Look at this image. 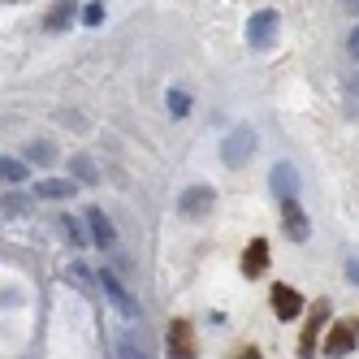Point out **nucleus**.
Here are the masks:
<instances>
[{
    "mask_svg": "<svg viewBox=\"0 0 359 359\" xmlns=\"http://www.w3.org/2000/svg\"><path fill=\"white\" fill-rule=\"evenodd\" d=\"M255 143H260V139H255V126H234V130H229L225 135V143H221V161L229 165V169H243L251 156H255Z\"/></svg>",
    "mask_w": 359,
    "mask_h": 359,
    "instance_id": "nucleus-1",
    "label": "nucleus"
},
{
    "mask_svg": "<svg viewBox=\"0 0 359 359\" xmlns=\"http://www.w3.org/2000/svg\"><path fill=\"white\" fill-rule=\"evenodd\" d=\"M277 31H281V18L273 9H260V13H251V22H247V43L255 48V53H269V48L277 43Z\"/></svg>",
    "mask_w": 359,
    "mask_h": 359,
    "instance_id": "nucleus-2",
    "label": "nucleus"
},
{
    "mask_svg": "<svg viewBox=\"0 0 359 359\" xmlns=\"http://www.w3.org/2000/svg\"><path fill=\"white\" fill-rule=\"evenodd\" d=\"M165 346H169V359H199V342H195L191 320H173L165 333Z\"/></svg>",
    "mask_w": 359,
    "mask_h": 359,
    "instance_id": "nucleus-3",
    "label": "nucleus"
},
{
    "mask_svg": "<svg viewBox=\"0 0 359 359\" xmlns=\"http://www.w3.org/2000/svg\"><path fill=\"white\" fill-rule=\"evenodd\" d=\"M100 286H104L109 303L117 307V312H121L126 320H143V307H139V303L130 299V290H126L121 281H117V273H109V269H104V273H100Z\"/></svg>",
    "mask_w": 359,
    "mask_h": 359,
    "instance_id": "nucleus-4",
    "label": "nucleus"
},
{
    "mask_svg": "<svg viewBox=\"0 0 359 359\" xmlns=\"http://www.w3.org/2000/svg\"><path fill=\"white\" fill-rule=\"evenodd\" d=\"M212 203H217L212 187H187L182 195H177V212H182L187 221H195V217H208Z\"/></svg>",
    "mask_w": 359,
    "mask_h": 359,
    "instance_id": "nucleus-5",
    "label": "nucleus"
},
{
    "mask_svg": "<svg viewBox=\"0 0 359 359\" xmlns=\"http://www.w3.org/2000/svg\"><path fill=\"white\" fill-rule=\"evenodd\" d=\"M355 342H359V329H355L351 320H338V325L329 329L325 355H329V359H342V355H351V351H355Z\"/></svg>",
    "mask_w": 359,
    "mask_h": 359,
    "instance_id": "nucleus-6",
    "label": "nucleus"
},
{
    "mask_svg": "<svg viewBox=\"0 0 359 359\" xmlns=\"http://www.w3.org/2000/svg\"><path fill=\"white\" fill-rule=\"evenodd\" d=\"M269 182H273V195L277 199H294L299 195V169L290 161H277L273 173H269Z\"/></svg>",
    "mask_w": 359,
    "mask_h": 359,
    "instance_id": "nucleus-7",
    "label": "nucleus"
},
{
    "mask_svg": "<svg viewBox=\"0 0 359 359\" xmlns=\"http://www.w3.org/2000/svg\"><path fill=\"white\" fill-rule=\"evenodd\" d=\"M273 312L281 316V320H299V312H303V294L294 290V286H273Z\"/></svg>",
    "mask_w": 359,
    "mask_h": 359,
    "instance_id": "nucleus-8",
    "label": "nucleus"
},
{
    "mask_svg": "<svg viewBox=\"0 0 359 359\" xmlns=\"http://www.w3.org/2000/svg\"><path fill=\"white\" fill-rule=\"evenodd\" d=\"M281 221H286V234H290L294 243L307 238V217H303V208H299V199H281Z\"/></svg>",
    "mask_w": 359,
    "mask_h": 359,
    "instance_id": "nucleus-9",
    "label": "nucleus"
},
{
    "mask_svg": "<svg viewBox=\"0 0 359 359\" xmlns=\"http://www.w3.org/2000/svg\"><path fill=\"white\" fill-rule=\"evenodd\" d=\"M87 221H91V243L104 251V247H113L117 243V229L109 225V217L100 212V208H87Z\"/></svg>",
    "mask_w": 359,
    "mask_h": 359,
    "instance_id": "nucleus-10",
    "label": "nucleus"
},
{
    "mask_svg": "<svg viewBox=\"0 0 359 359\" xmlns=\"http://www.w3.org/2000/svg\"><path fill=\"white\" fill-rule=\"evenodd\" d=\"M264 264H269V243H264V238H251V247H247V255H243V273H247V277H260Z\"/></svg>",
    "mask_w": 359,
    "mask_h": 359,
    "instance_id": "nucleus-11",
    "label": "nucleus"
},
{
    "mask_svg": "<svg viewBox=\"0 0 359 359\" xmlns=\"http://www.w3.org/2000/svg\"><path fill=\"white\" fill-rule=\"evenodd\" d=\"M31 208H35V203H31V195L13 191V195H5V199H0V221H18V217H27Z\"/></svg>",
    "mask_w": 359,
    "mask_h": 359,
    "instance_id": "nucleus-12",
    "label": "nucleus"
},
{
    "mask_svg": "<svg viewBox=\"0 0 359 359\" xmlns=\"http://www.w3.org/2000/svg\"><path fill=\"white\" fill-rule=\"evenodd\" d=\"M74 13H79V5H74V0H57L53 13L43 18V27H48V31H65L69 22H74Z\"/></svg>",
    "mask_w": 359,
    "mask_h": 359,
    "instance_id": "nucleus-13",
    "label": "nucleus"
},
{
    "mask_svg": "<svg viewBox=\"0 0 359 359\" xmlns=\"http://www.w3.org/2000/svg\"><path fill=\"white\" fill-rule=\"evenodd\" d=\"M74 191H79V187H74L69 177H48V182H39V187H35V195H39V199H69Z\"/></svg>",
    "mask_w": 359,
    "mask_h": 359,
    "instance_id": "nucleus-14",
    "label": "nucleus"
},
{
    "mask_svg": "<svg viewBox=\"0 0 359 359\" xmlns=\"http://www.w3.org/2000/svg\"><path fill=\"white\" fill-rule=\"evenodd\" d=\"M329 316V303H316V320L307 325V333H303V342H299V355L303 359H312V346H316V329H320V320Z\"/></svg>",
    "mask_w": 359,
    "mask_h": 359,
    "instance_id": "nucleus-15",
    "label": "nucleus"
},
{
    "mask_svg": "<svg viewBox=\"0 0 359 359\" xmlns=\"http://www.w3.org/2000/svg\"><path fill=\"white\" fill-rule=\"evenodd\" d=\"M342 109H346L351 121H359V74H351L346 87H342Z\"/></svg>",
    "mask_w": 359,
    "mask_h": 359,
    "instance_id": "nucleus-16",
    "label": "nucleus"
},
{
    "mask_svg": "<svg viewBox=\"0 0 359 359\" xmlns=\"http://www.w3.org/2000/svg\"><path fill=\"white\" fill-rule=\"evenodd\" d=\"M69 173L79 177L83 187H95V165H91L87 156H74V161H69Z\"/></svg>",
    "mask_w": 359,
    "mask_h": 359,
    "instance_id": "nucleus-17",
    "label": "nucleus"
},
{
    "mask_svg": "<svg viewBox=\"0 0 359 359\" xmlns=\"http://www.w3.org/2000/svg\"><path fill=\"white\" fill-rule=\"evenodd\" d=\"M0 177H5V182H27V165L22 161H9V156H0Z\"/></svg>",
    "mask_w": 359,
    "mask_h": 359,
    "instance_id": "nucleus-18",
    "label": "nucleus"
},
{
    "mask_svg": "<svg viewBox=\"0 0 359 359\" xmlns=\"http://www.w3.org/2000/svg\"><path fill=\"white\" fill-rule=\"evenodd\" d=\"M165 104H169L173 121H182V117L191 113V95H187V91H169V100H165Z\"/></svg>",
    "mask_w": 359,
    "mask_h": 359,
    "instance_id": "nucleus-19",
    "label": "nucleus"
},
{
    "mask_svg": "<svg viewBox=\"0 0 359 359\" xmlns=\"http://www.w3.org/2000/svg\"><path fill=\"white\" fill-rule=\"evenodd\" d=\"M61 234L74 243V247H87V234H83V221H74V217H61Z\"/></svg>",
    "mask_w": 359,
    "mask_h": 359,
    "instance_id": "nucleus-20",
    "label": "nucleus"
},
{
    "mask_svg": "<svg viewBox=\"0 0 359 359\" xmlns=\"http://www.w3.org/2000/svg\"><path fill=\"white\" fill-rule=\"evenodd\" d=\"M27 161L31 165H53V143H31L27 147Z\"/></svg>",
    "mask_w": 359,
    "mask_h": 359,
    "instance_id": "nucleus-21",
    "label": "nucleus"
},
{
    "mask_svg": "<svg viewBox=\"0 0 359 359\" xmlns=\"http://www.w3.org/2000/svg\"><path fill=\"white\" fill-rule=\"evenodd\" d=\"M117 359H147V351H143V342H135V338H121V342H117Z\"/></svg>",
    "mask_w": 359,
    "mask_h": 359,
    "instance_id": "nucleus-22",
    "label": "nucleus"
},
{
    "mask_svg": "<svg viewBox=\"0 0 359 359\" xmlns=\"http://www.w3.org/2000/svg\"><path fill=\"white\" fill-rule=\"evenodd\" d=\"M83 22H87V27H100V22H104V5H100V0H95V5H87L83 9Z\"/></svg>",
    "mask_w": 359,
    "mask_h": 359,
    "instance_id": "nucleus-23",
    "label": "nucleus"
},
{
    "mask_svg": "<svg viewBox=\"0 0 359 359\" xmlns=\"http://www.w3.org/2000/svg\"><path fill=\"white\" fill-rule=\"evenodd\" d=\"M346 53L359 61V27H355V31H351V39H346Z\"/></svg>",
    "mask_w": 359,
    "mask_h": 359,
    "instance_id": "nucleus-24",
    "label": "nucleus"
},
{
    "mask_svg": "<svg viewBox=\"0 0 359 359\" xmlns=\"http://www.w3.org/2000/svg\"><path fill=\"white\" fill-rule=\"evenodd\" d=\"M346 273H351V277L359 281V260H346Z\"/></svg>",
    "mask_w": 359,
    "mask_h": 359,
    "instance_id": "nucleus-25",
    "label": "nucleus"
},
{
    "mask_svg": "<svg viewBox=\"0 0 359 359\" xmlns=\"http://www.w3.org/2000/svg\"><path fill=\"white\" fill-rule=\"evenodd\" d=\"M238 359H260V351H255V346H247V351H243Z\"/></svg>",
    "mask_w": 359,
    "mask_h": 359,
    "instance_id": "nucleus-26",
    "label": "nucleus"
},
{
    "mask_svg": "<svg viewBox=\"0 0 359 359\" xmlns=\"http://www.w3.org/2000/svg\"><path fill=\"white\" fill-rule=\"evenodd\" d=\"M346 9H351V13H359V0H346Z\"/></svg>",
    "mask_w": 359,
    "mask_h": 359,
    "instance_id": "nucleus-27",
    "label": "nucleus"
},
{
    "mask_svg": "<svg viewBox=\"0 0 359 359\" xmlns=\"http://www.w3.org/2000/svg\"><path fill=\"white\" fill-rule=\"evenodd\" d=\"M5 5H22V0H5Z\"/></svg>",
    "mask_w": 359,
    "mask_h": 359,
    "instance_id": "nucleus-28",
    "label": "nucleus"
}]
</instances>
